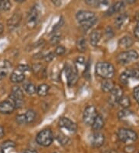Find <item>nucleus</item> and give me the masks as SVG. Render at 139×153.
I'll use <instances>...</instances> for the list:
<instances>
[{
	"label": "nucleus",
	"mask_w": 139,
	"mask_h": 153,
	"mask_svg": "<svg viewBox=\"0 0 139 153\" xmlns=\"http://www.w3.org/2000/svg\"><path fill=\"white\" fill-rule=\"evenodd\" d=\"M16 122L19 124V125H24V124H26L24 114H19V115H17L16 118Z\"/></svg>",
	"instance_id": "nucleus-34"
},
{
	"label": "nucleus",
	"mask_w": 139,
	"mask_h": 153,
	"mask_svg": "<svg viewBox=\"0 0 139 153\" xmlns=\"http://www.w3.org/2000/svg\"><path fill=\"white\" fill-rule=\"evenodd\" d=\"M97 20V19L95 17V18H94V19H91V20L87 21V22H82V23H80V27H81L83 30L87 31V30H90V29H91V27H92V26L96 23Z\"/></svg>",
	"instance_id": "nucleus-29"
},
{
	"label": "nucleus",
	"mask_w": 139,
	"mask_h": 153,
	"mask_svg": "<svg viewBox=\"0 0 139 153\" xmlns=\"http://www.w3.org/2000/svg\"><path fill=\"white\" fill-rule=\"evenodd\" d=\"M97 115V112L96 108L93 105L87 106L84 109L83 113V123L87 126H91L92 125Z\"/></svg>",
	"instance_id": "nucleus-8"
},
{
	"label": "nucleus",
	"mask_w": 139,
	"mask_h": 153,
	"mask_svg": "<svg viewBox=\"0 0 139 153\" xmlns=\"http://www.w3.org/2000/svg\"><path fill=\"white\" fill-rule=\"evenodd\" d=\"M3 30H4L3 25L0 22V37H1V36L2 35V33H3Z\"/></svg>",
	"instance_id": "nucleus-43"
},
{
	"label": "nucleus",
	"mask_w": 139,
	"mask_h": 153,
	"mask_svg": "<svg viewBox=\"0 0 139 153\" xmlns=\"http://www.w3.org/2000/svg\"><path fill=\"white\" fill-rule=\"evenodd\" d=\"M23 153H38V152H37L36 150H33V149H26L25 150Z\"/></svg>",
	"instance_id": "nucleus-42"
},
{
	"label": "nucleus",
	"mask_w": 139,
	"mask_h": 153,
	"mask_svg": "<svg viewBox=\"0 0 139 153\" xmlns=\"http://www.w3.org/2000/svg\"><path fill=\"white\" fill-rule=\"evenodd\" d=\"M65 53H66V48L63 46H62V45H59V46H58L56 48L54 54L56 55V56H63Z\"/></svg>",
	"instance_id": "nucleus-32"
},
{
	"label": "nucleus",
	"mask_w": 139,
	"mask_h": 153,
	"mask_svg": "<svg viewBox=\"0 0 139 153\" xmlns=\"http://www.w3.org/2000/svg\"><path fill=\"white\" fill-rule=\"evenodd\" d=\"M95 13L88 10H80L76 14V19L79 23L87 22L95 18Z\"/></svg>",
	"instance_id": "nucleus-13"
},
{
	"label": "nucleus",
	"mask_w": 139,
	"mask_h": 153,
	"mask_svg": "<svg viewBox=\"0 0 139 153\" xmlns=\"http://www.w3.org/2000/svg\"><path fill=\"white\" fill-rule=\"evenodd\" d=\"M9 99L13 102L16 109L20 108L24 102V96L22 89L18 86L13 87L9 95Z\"/></svg>",
	"instance_id": "nucleus-6"
},
{
	"label": "nucleus",
	"mask_w": 139,
	"mask_h": 153,
	"mask_svg": "<svg viewBox=\"0 0 139 153\" xmlns=\"http://www.w3.org/2000/svg\"><path fill=\"white\" fill-rule=\"evenodd\" d=\"M30 70V67L25 64H20L13 71L10 75V80L13 83H21L25 80L26 72Z\"/></svg>",
	"instance_id": "nucleus-5"
},
{
	"label": "nucleus",
	"mask_w": 139,
	"mask_h": 153,
	"mask_svg": "<svg viewBox=\"0 0 139 153\" xmlns=\"http://www.w3.org/2000/svg\"><path fill=\"white\" fill-rule=\"evenodd\" d=\"M117 138L123 143L132 144L138 139V134L135 131L129 128H120L117 133Z\"/></svg>",
	"instance_id": "nucleus-3"
},
{
	"label": "nucleus",
	"mask_w": 139,
	"mask_h": 153,
	"mask_svg": "<svg viewBox=\"0 0 139 153\" xmlns=\"http://www.w3.org/2000/svg\"><path fill=\"white\" fill-rule=\"evenodd\" d=\"M101 32L99 31V30H94L93 31L92 33L90 35V42H91V44L94 47L97 46L99 42H100V39H101Z\"/></svg>",
	"instance_id": "nucleus-20"
},
{
	"label": "nucleus",
	"mask_w": 139,
	"mask_h": 153,
	"mask_svg": "<svg viewBox=\"0 0 139 153\" xmlns=\"http://www.w3.org/2000/svg\"><path fill=\"white\" fill-rule=\"evenodd\" d=\"M128 16L127 15L126 13H123V14H120L115 19L114 21V24L115 26L117 28H120L124 26V24L126 22V21L128 20Z\"/></svg>",
	"instance_id": "nucleus-22"
},
{
	"label": "nucleus",
	"mask_w": 139,
	"mask_h": 153,
	"mask_svg": "<svg viewBox=\"0 0 139 153\" xmlns=\"http://www.w3.org/2000/svg\"><path fill=\"white\" fill-rule=\"evenodd\" d=\"M39 18V12L38 8L33 6L31 8V10L29 11L26 17V25L28 28L33 29L36 26Z\"/></svg>",
	"instance_id": "nucleus-9"
},
{
	"label": "nucleus",
	"mask_w": 139,
	"mask_h": 153,
	"mask_svg": "<svg viewBox=\"0 0 139 153\" xmlns=\"http://www.w3.org/2000/svg\"><path fill=\"white\" fill-rule=\"evenodd\" d=\"M54 153H56V152H54Z\"/></svg>",
	"instance_id": "nucleus-46"
},
{
	"label": "nucleus",
	"mask_w": 139,
	"mask_h": 153,
	"mask_svg": "<svg viewBox=\"0 0 139 153\" xmlns=\"http://www.w3.org/2000/svg\"><path fill=\"white\" fill-rule=\"evenodd\" d=\"M10 67H12V65L9 64L8 61L4 62V64L2 67H0V80L3 79L5 76H6V75L8 74L9 71V68Z\"/></svg>",
	"instance_id": "nucleus-27"
},
{
	"label": "nucleus",
	"mask_w": 139,
	"mask_h": 153,
	"mask_svg": "<svg viewBox=\"0 0 139 153\" xmlns=\"http://www.w3.org/2000/svg\"><path fill=\"white\" fill-rule=\"evenodd\" d=\"M12 4L9 1L5 0V1H0V7L2 11H9L11 9Z\"/></svg>",
	"instance_id": "nucleus-31"
},
{
	"label": "nucleus",
	"mask_w": 139,
	"mask_h": 153,
	"mask_svg": "<svg viewBox=\"0 0 139 153\" xmlns=\"http://www.w3.org/2000/svg\"><path fill=\"white\" fill-rule=\"evenodd\" d=\"M120 81L123 84H128L131 79L139 80V68L132 70H127L120 75Z\"/></svg>",
	"instance_id": "nucleus-10"
},
{
	"label": "nucleus",
	"mask_w": 139,
	"mask_h": 153,
	"mask_svg": "<svg viewBox=\"0 0 139 153\" xmlns=\"http://www.w3.org/2000/svg\"><path fill=\"white\" fill-rule=\"evenodd\" d=\"M36 87L34 84L30 82L26 83V84L23 85V89H24L25 92L26 94H28L29 95H33L34 94L36 93Z\"/></svg>",
	"instance_id": "nucleus-25"
},
{
	"label": "nucleus",
	"mask_w": 139,
	"mask_h": 153,
	"mask_svg": "<svg viewBox=\"0 0 139 153\" xmlns=\"http://www.w3.org/2000/svg\"><path fill=\"white\" fill-rule=\"evenodd\" d=\"M77 49L78 50V51L80 52H84L86 51L87 48V40H86L85 38L80 37L77 39Z\"/></svg>",
	"instance_id": "nucleus-26"
},
{
	"label": "nucleus",
	"mask_w": 139,
	"mask_h": 153,
	"mask_svg": "<svg viewBox=\"0 0 139 153\" xmlns=\"http://www.w3.org/2000/svg\"><path fill=\"white\" fill-rule=\"evenodd\" d=\"M106 34L108 35V38H110V39L113 36H114L113 30H112V29H111V27H108V29H107V30H106Z\"/></svg>",
	"instance_id": "nucleus-39"
},
{
	"label": "nucleus",
	"mask_w": 139,
	"mask_h": 153,
	"mask_svg": "<svg viewBox=\"0 0 139 153\" xmlns=\"http://www.w3.org/2000/svg\"><path fill=\"white\" fill-rule=\"evenodd\" d=\"M132 111H130L128 109H124V110L119 111L118 118H120V119H124L125 118H127V117H128L129 115H131V114H132Z\"/></svg>",
	"instance_id": "nucleus-33"
},
{
	"label": "nucleus",
	"mask_w": 139,
	"mask_h": 153,
	"mask_svg": "<svg viewBox=\"0 0 139 153\" xmlns=\"http://www.w3.org/2000/svg\"><path fill=\"white\" fill-rule=\"evenodd\" d=\"M53 3H54V5H56V6H59L61 5V2H60V1H58V0H56V1H53Z\"/></svg>",
	"instance_id": "nucleus-44"
},
{
	"label": "nucleus",
	"mask_w": 139,
	"mask_h": 153,
	"mask_svg": "<svg viewBox=\"0 0 139 153\" xmlns=\"http://www.w3.org/2000/svg\"><path fill=\"white\" fill-rule=\"evenodd\" d=\"M4 134H5V130H4V128L2 127V125H0V139L3 138Z\"/></svg>",
	"instance_id": "nucleus-41"
},
{
	"label": "nucleus",
	"mask_w": 139,
	"mask_h": 153,
	"mask_svg": "<svg viewBox=\"0 0 139 153\" xmlns=\"http://www.w3.org/2000/svg\"><path fill=\"white\" fill-rule=\"evenodd\" d=\"M2 9H1V7H0V13H1V12H2Z\"/></svg>",
	"instance_id": "nucleus-45"
},
{
	"label": "nucleus",
	"mask_w": 139,
	"mask_h": 153,
	"mask_svg": "<svg viewBox=\"0 0 139 153\" xmlns=\"http://www.w3.org/2000/svg\"><path fill=\"white\" fill-rule=\"evenodd\" d=\"M65 73H66V78L67 80V84L69 86H74L77 82L79 75L78 71L75 65L67 64L65 68Z\"/></svg>",
	"instance_id": "nucleus-7"
},
{
	"label": "nucleus",
	"mask_w": 139,
	"mask_h": 153,
	"mask_svg": "<svg viewBox=\"0 0 139 153\" xmlns=\"http://www.w3.org/2000/svg\"><path fill=\"white\" fill-rule=\"evenodd\" d=\"M118 105L124 109H128L131 106V100L128 96L123 95L119 100Z\"/></svg>",
	"instance_id": "nucleus-28"
},
{
	"label": "nucleus",
	"mask_w": 139,
	"mask_h": 153,
	"mask_svg": "<svg viewBox=\"0 0 139 153\" xmlns=\"http://www.w3.org/2000/svg\"><path fill=\"white\" fill-rule=\"evenodd\" d=\"M124 7V2H117L116 3L113 4L111 7L108 9V10L106 11L105 15L106 16H112L115 13H119L120 10H122L123 8Z\"/></svg>",
	"instance_id": "nucleus-17"
},
{
	"label": "nucleus",
	"mask_w": 139,
	"mask_h": 153,
	"mask_svg": "<svg viewBox=\"0 0 139 153\" xmlns=\"http://www.w3.org/2000/svg\"><path fill=\"white\" fill-rule=\"evenodd\" d=\"M25 118H26V124L32 123L33 121H34V120L36 119V114L33 110H28L24 114Z\"/></svg>",
	"instance_id": "nucleus-30"
},
{
	"label": "nucleus",
	"mask_w": 139,
	"mask_h": 153,
	"mask_svg": "<svg viewBox=\"0 0 139 153\" xmlns=\"http://www.w3.org/2000/svg\"><path fill=\"white\" fill-rule=\"evenodd\" d=\"M104 125V120L103 116L100 114H97V115L96 116L94 121L92 124V128L96 131H100V129L103 128Z\"/></svg>",
	"instance_id": "nucleus-18"
},
{
	"label": "nucleus",
	"mask_w": 139,
	"mask_h": 153,
	"mask_svg": "<svg viewBox=\"0 0 139 153\" xmlns=\"http://www.w3.org/2000/svg\"><path fill=\"white\" fill-rule=\"evenodd\" d=\"M59 125L61 128L67 130L71 133H75L77 130V126L74 121L68 118H61L59 121Z\"/></svg>",
	"instance_id": "nucleus-12"
},
{
	"label": "nucleus",
	"mask_w": 139,
	"mask_h": 153,
	"mask_svg": "<svg viewBox=\"0 0 139 153\" xmlns=\"http://www.w3.org/2000/svg\"><path fill=\"white\" fill-rule=\"evenodd\" d=\"M123 89L120 88L119 85H114L113 90L110 92V97H109V103L111 105H115L118 104L119 100L120 97H122L123 94Z\"/></svg>",
	"instance_id": "nucleus-11"
},
{
	"label": "nucleus",
	"mask_w": 139,
	"mask_h": 153,
	"mask_svg": "<svg viewBox=\"0 0 139 153\" xmlns=\"http://www.w3.org/2000/svg\"><path fill=\"white\" fill-rule=\"evenodd\" d=\"M118 45L121 49H128L133 45V39L129 36H125L119 40Z\"/></svg>",
	"instance_id": "nucleus-19"
},
{
	"label": "nucleus",
	"mask_w": 139,
	"mask_h": 153,
	"mask_svg": "<svg viewBox=\"0 0 139 153\" xmlns=\"http://www.w3.org/2000/svg\"><path fill=\"white\" fill-rule=\"evenodd\" d=\"M57 140L62 145H66L68 142L69 139L65 135H63V134H60V135H58L57 136Z\"/></svg>",
	"instance_id": "nucleus-35"
},
{
	"label": "nucleus",
	"mask_w": 139,
	"mask_h": 153,
	"mask_svg": "<svg viewBox=\"0 0 139 153\" xmlns=\"http://www.w3.org/2000/svg\"><path fill=\"white\" fill-rule=\"evenodd\" d=\"M54 139L52 131L49 128L43 129L37 134L36 142L38 145L43 147H48L53 143Z\"/></svg>",
	"instance_id": "nucleus-2"
},
{
	"label": "nucleus",
	"mask_w": 139,
	"mask_h": 153,
	"mask_svg": "<svg viewBox=\"0 0 139 153\" xmlns=\"http://www.w3.org/2000/svg\"><path fill=\"white\" fill-rule=\"evenodd\" d=\"M50 87L46 84H42L37 87L36 94L40 97H45L48 94Z\"/></svg>",
	"instance_id": "nucleus-24"
},
{
	"label": "nucleus",
	"mask_w": 139,
	"mask_h": 153,
	"mask_svg": "<svg viewBox=\"0 0 139 153\" xmlns=\"http://www.w3.org/2000/svg\"><path fill=\"white\" fill-rule=\"evenodd\" d=\"M96 74L104 80H111L115 74L113 64L108 62H98L95 66Z\"/></svg>",
	"instance_id": "nucleus-1"
},
{
	"label": "nucleus",
	"mask_w": 139,
	"mask_h": 153,
	"mask_svg": "<svg viewBox=\"0 0 139 153\" xmlns=\"http://www.w3.org/2000/svg\"><path fill=\"white\" fill-rule=\"evenodd\" d=\"M105 141V137L104 134H102L100 131H96L91 135V144L93 147L100 148L104 145Z\"/></svg>",
	"instance_id": "nucleus-16"
},
{
	"label": "nucleus",
	"mask_w": 139,
	"mask_h": 153,
	"mask_svg": "<svg viewBox=\"0 0 139 153\" xmlns=\"http://www.w3.org/2000/svg\"><path fill=\"white\" fill-rule=\"evenodd\" d=\"M133 94H134V97H135V101H137V103L139 105V85L134 88Z\"/></svg>",
	"instance_id": "nucleus-36"
},
{
	"label": "nucleus",
	"mask_w": 139,
	"mask_h": 153,
	"mask_svg": "<svg viewBox=\"0 0 139 153\" xmlns=\"http://www.w3.org/2000/svg\"><path fill=\"white\" fill-rule=\"evenodd\" d=\"M134 34L135 36V37L137 38L138 39H139V24H138L137 26H135V28L134 30Z\"/></svg>",
	"instance_id": "nucleus-40"
},
{
	"label": "nucleus",
	"mask_w": 139,
	"mask_h": 153,
	"mask_svg": "<svg viewBox=\"0 0 139 153\" xmlns=\"http://www.w3.org/2000/svg\"><path fill=\"white\" fill-rule=\"evenodd\" d=\"M138 57V53L135 51L131 50V51H123V52L120 53L117 56V61L120 64L125 65V64H128L132 62L136 61Z\"/></svg>",
	"instance_id": "nucleus-4"
},
{
	"label": "nucleus",
	"mask_w": 139,
	"mask_h": 153,
	"mask_svg": "<svg viewBox=\"0 0 139 153\" xmlns=\"http://www.w3.org/2000/svg\"><path fill=\"white\" fill-rule=\"evenodd\" d=\"M54 56H55V54H54V53H48V54L46 55V56H44V59L46 61L50 62V61H51L53 59H54Z\"/></svg>",
	"instance_id": "nucleus-38"
},
{
	"label": "nucleus",
	"mask_w": 139,
	"mask_h": 153,
	"mask_svg": "<svg viewBox=\"0 0 139 153\" xmlns=\"http://www.w3.org/2000/svg\"><path fill=\"white\" fill-rule=\"evenodd\" d=\"M22 20V14L20 13H16L12 16L7 21V26L9 30L16 29Z\"/></svg>",
	"instance_id": "nucleus-15"
},
{
	"label": "nucleus",
	"mask_w": 139,
	"mask_h": 153,
	"mask_svg": "<svg viewBox=\"0 0 139 153\" xmlns=\"http://www.w3.org/2000/svg\"><path fill=\"white\" fill-rule=\"evenodd\" d=\"M16 108L13 101L10 99H7L6 101H3L0 103V113L3 114H12Z\"/></svg>",
	"instance_id": "nucleus-14"
},
{
	"label": "nucleus",
	"mask_w": 139,
	"mask_h": 153,
	"mask_svg": "<svg viewBox=\"0 0 139 153\" xmlns=\"http://www.w3.org/2000/svg\"><path fill=\"white\" fill-rule=\"evenodd\" d=\"M16 147V143L11 140H7L6 142H2L0 145V153H6L9 149H13Z\"/></svg>",
	"instance_id": "nucleus-23"
},
{
	"label": "nucleus",
	"mask_w": 139,
	"mask_h": 153,
	"mask_svg": "<svg viewBox=\"0 0 139 153\" xmlns=\"http://www.w3.org/2000/svg\"><path fill=\"white\" fill-rule=\"evenodd\" d=\"M59 40H60V36L58 35H54V36L51 38V39H50V43H52L53 45H56L59 43Z\"/></svg>",
	"instance_id": "nucleus-37"
},
{
	"label": "nucleus",
	"mask_w": 139,
	"mask_h": 153,
	"mask_svg": "<svg viewBox=\"0 0 139 153\" xmlns=\"http://www.w3.org/2000/svg\"><path fill=\"white\" fill-rule=\"evenodd\" d=\"M115 84L111 80H104L101 83V89L104 93H110L113 90Z\"/></svg>",
	"instance_id": "nucleus-21"
}]
</instances>
